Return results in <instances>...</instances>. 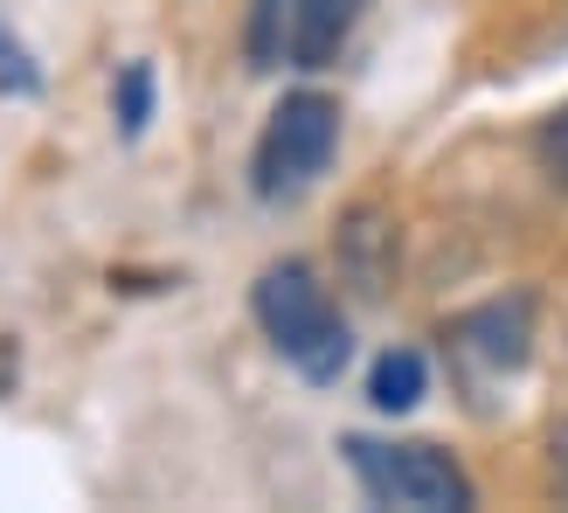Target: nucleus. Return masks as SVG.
Returning <instances> with one entry per match:
<instances>
[{"label":"nucleus","mask_w":568,"mask_h":513,"mask_svg":"<svg viewBox=\"0 0 568 513\" xmlns=\"http://www.w3.org/2000/svg\"><path fill=\"white\" fill-rule=\"evenodd\" d=\"M153 104H160V83H153V63H125L119 83H111V111H119V132L139 139L153 125Z\"/></svg>","instance_id":"obj_8"},{"label":"nucleus","mask_w":568,"mask_h":513,"mask_svg":"<svg viewBox=\"0 0 568 513\" xmlns=\"http://www.w3.org/2000/svg\"><path fill=\"white\" fill-rule=\"evenodd\" d=\"M534 160L548 167V181H561V188H568V104L541 119V132H534Z\"/></svg>","instance_id":"obj_10"},{"label":"nucleus","mask_w":568,"mask_h":513,"mask_svg":"<svg viewBox=\"0 0 568 513\" xmlns=\"http://www.w3.org/2000/svg\"><path fill=\"white\" fill-rule=\"evenodd\" d=\"M250 312H257L264 340L298 368L305 382H339V368L354 361V333H347V312H339L333 284L305 264V256H277V264L257 271L250 284Z\"/></svg>","instance_id":"obj_1"},{"label":"nucleus","mask_w":568,"mask_h":513,"mask_svg":"<svg viewBox=\"0 0 568 513\" xmlns=\"http://www.w3.org/2000/svg\"><path fill=\"white\" fill-rule=\"evenodd\" d=\"M548 493H555V500H568V416L548 431Z\"/></svg>","instance_id":"obj_11"},{"label":"nucleus","mask_w":568,"mask_h":513,"mask_svg":"<svg viewBox=\"0 0 568 513\" xmlns=\"http://www.w3.org/2000/svg\"><path fill=\"white\" fill-rule=\"evenodd\" d=\"M339 153V98L326 91H284L277 111L257 132V153H250V188L264 202H298L333 167Z\"/></svg>","instance_id":"obj_3"},{"label":"nucleus","mask_w":568,"mask_h":513,"mask_svg":"<svg viewBox=\"0 0 568 513\" xmlns=\"http://www.w3.org/2000/svg\"><path fill=\"white\" fill-rule=\"evenodd\" d=\"M8 382H14V340H0V395H8Z\"/></svg>","instance_id":"obj_12"},{"label":"nucleus","mask_w":568,"mask_h":513,"mask_svg":"<svg viewBox=\"0 0 568 513\" xmlns=\"http://www.w3.org/2000/svg\"><path fill=\"white\" fill-rule=\"evenodd\" d=\"M333 264L339 284L361 299V305H382L403 278V222H395L388 202H354L333 230Z\"/></svg>","instance_id":"obj_4"},{"label":"nucleus","mask_w":568,"mask_h":513,"mask_svg":"<svg viewBox=\"0 0 568 513\" xmlns=\"http://www.w3.org/2000/svg\"><path fill=\"white\" fill-rule=\"evenodd\" d=\"M423 395H430V361H423L416 348H388L375 361V375H367V403H375L382 416H409Z\"/></svg>","instance_id":"obj_7"},{"label":"nucleus","mask_w":568,"mask_h":513,"mask_svg":"<svg viewBox=\"0 0 568 513\" xmlns=\"http://www.w3.org/2000/svg\"><path fill=\"white\" fill-rule=\"evenodd\" d=\"M367 0H292V36H284V63L326 70L339 63V49L354 42Z\"/></svg>","instance_id":"obj_6"},{"label":"nucleus","mask_w":568,"mask_h":513,"mask_svg":"<svg viewBox=\"0 0 568 513\" xmlns=\"http://www.w3.org/2000/svg\"><path fill=\"white\" fill-rule=\"evenodd\" d=\"M284 36H292V0H250V70L284 63Z\"/></svg>","instance_id":"obj_9"},{"label":"nucleus","mask_w":568,"mask_h":513,"mask_svg":"<svg viewBox=\"0 0 568 513\" xmlns=\"http://www.w3.org/2000/svg\"><path fill=\"white\" fill-rule=\"evenodd\" d=\"M347 465L361 479L367 506H403V513H471L478 486L444 444L423 437H347Z\"/></svg>","instance_id":"obj_2"},{"label":"nucleus","mask_w":568,"mask_h":513,"mask_svg":"<svg viewBox=\"0 0 568 513\" xmlns=\"http://www.w3.org/2000/svg\"><path fill=\"white\" fill-rule=\"evenodd\" d=\"M450 354L486 368V375H514L534 354V292H506V299H486L450 320Z\"/></svg>","instance_id":"obj_5"}]
</instances>
